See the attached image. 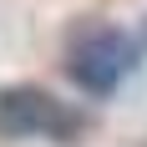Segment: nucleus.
Returning <instances> with one entry per match:
<instances>
[{
	"mask_svg": "<svg viewBox=\"0 0 147 147\" xmlns=\"http://www.w3.org/2000/svg\"><path fill=\"white\" fill-rule=\"evenodd\" d=\"M137 61H142V46H137L127 30L102 26V20L71 30V41H66V76H71L86 96H112V91L137 71Z\"/></svg>",
	"mask_w": 147,
	"mask_h": 147,
	"instance_id": "nucleus-1",
	"label": "nucleus"
},
{
	"mask_svg": "<svg viewBox=\"0 0 147 147\" xmlns=\"http://www.w3.org/2000/svg\"><path fill=\"white\" fill-rule=\"evenodd\" d=\"M86 127L81 112L56 102L46 86H0V137L5 142H26V137H51V142H71Z\"/></svg>",
	"mask_w": 147,
	"mask_h": 147,
	"instance_id": "nucleus-2",
	"label": "nucleus"
},
{
	"mask_svg": "<svg viewBox=\"0 0 147 147\" xmlns=\"http://www.w3.org/2000/svg\"><path fill=\"white\" fill-rule=\"evenodd\" d=\"M137 46H142V51H147V26H142V41H137Z\"/></svg>",
	"mask_w": 147,
	"mask_h": 147,
	"instance_id": "nucleus-3",
	"label": "nucleus"
}]
</instances>
